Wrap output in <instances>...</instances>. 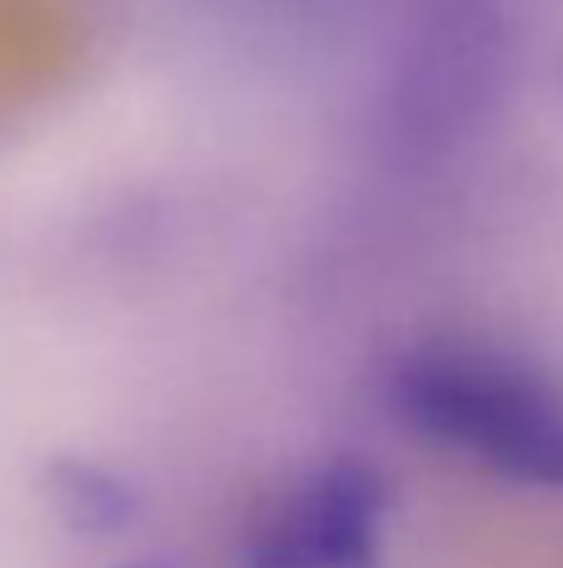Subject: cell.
I'll list each match as a JSON object with an SVG mask.
<instances>
[{"label": "cell", "mask_w": 563, "mask_h": 568, "mask_svg": "<svg viewBox=\"0 0 563 568\" xmlns=\"http://www.w3.org/2000/svg\"><path fill=\"white\" fill-rule=\"evenodd\" d=\"M385 404L429 449L563 494V379L549 364L479 334H424L389 359Z\"/></svg>", "instance_id": "1"}, {"label": "cell", "mask_w": 563, "mask_h": 568, "mask_svg": "<svg viewBox=\"0 0 563 568\" xmlns=\"http://www.w3.org/2000/svg\"><path fill=\"white\" fill-rule=\"evenodd\" d=\"M395 494L359 454L329 459L285 479L239 544V568H379Z\"/></svg>", "instance_id": "2"}, {"label": "cell", "mask_w": 563, "mask_h": 568, "mask_svg": "<svg viewBox=\"0 0 563 568\" xmlns=\"http://www.w3.org/2000/svg\"><path fill=\"white\" fill-rule=\"evenodd\" d=\"M45 499L55 509V519L70 534H90V539H105L120 534L135 519L140 499L130 489V479H120L115 469L90 459H55L45 469Z\"/></svg>", "instance_id": "3"}, {"label": "cell", "mask_w": 563, "mask_h": 568, "mask_svg": "<svg viewBox=\"0 0 563 568\" xmlns=\"http://www.w3.org/2000/svg\"><path fill=\"white\" fill-rule=\"evenodd\" d=\"M140 568H150V564H140Z\"/></svg>", "instance_id": "4"}]
</instances>
